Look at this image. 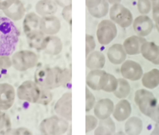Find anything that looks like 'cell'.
I'll use <instances>...</instances> for the list:
<instances>
[{
    "label": "cell",
    "instance_id": "cell-28",
    "mask_svg": "<svg viewBox=\"0 0 159 135\" xmlns=\"http://www.w3.org/2000/svg\"><path fill=\"white\" fill-rule=\"evenodd\" d=\"M142 128H143V123L139 117H129L126 120L125 130L127 134H140L142 132Z\"/></svg>",
    "mask_w": 159,
    "mask_h": 135
},
{
    "label": "cell",
    "instance_id": "cell-15",
    "mask_svg": "<svg viewBox=\"0 0 159 135\" xmlns=\"http://www.w3.org/2000/svg\"><path fill=\"white\" fill-rule=\"evenodd\" d=\"M40 30L47 36L56 35L61 29V22L55 16L41 17Z\"/></svg>",
    "mask_w": 159,
    "mask_h": 135
},
{
    "label": "cell",
    "instance_id": "cell-30",
    "mask_svg": "<svg viewBox=\"0 0 159 135\" xmlns=\"http://www.w3.org/2000/svg\"><path fill=\"white\" fill-rule=\"evenodd\" d=\"M118 88L113 92L114 96L118 99H125L127 96H129L130 93V85L128 83V81L125 78H119L118 79Z\"/></svg>",
    "mask_w": 159,
    "mask_h": 135
},
{
    "label": "cell",
    "instance_id": "cell-37",
    "mask_svg": "<svg viewBox=\"0 0 159 135\" xmlns=\"http://www.w3.org/2000/svg\"><path fill=\"white\" fill-rule=\"evenodd\" d=\"M96 49V42L94 37L90 34L86 35V55H89L90 53L94 51Z\"/></svg>",
    "mask_w": 159,
    "mask_h": 135
},
{
    "label": "cell",
    "instance_id": "cell-9",
    "mask_svg": "<svg viewBox=\"0 0 159 135\" xmlns=\"http://www.w3.org/2000/svg\"><path fill=\"white\" fill-rule=\"evenodd\" d=\"M109 73L102 69L91 70L86 76V84L93 90H104L108 81Z\"/></svg>",
    "mask_w": 159,
    "mask_h": 135
},
{
    "label": "cell",
    "instance_id": "cell-7",
    "mask_svg": "<svg viewBox=\"0 0 159 135\" xmlns=\"http://www.w3.org/2000/svg\"><path fill=\"white\" fill-rule=\"evenodd\" d=\"M110 20L123 28H127L133 23V16L130 10L121 3L113 4L109 8Z\"/></svg>",
    "mask_w": 159,
    "mask_h": 135
},
{
    "label": "cell",
    "instance_id": "cell-32",
    "mask_svg": "<svg viewBox=\"0 0 159 135\" xmlns=\"http://www.w3.org/2000/svg\"><path fill=\"white\" fill-rule=\"evenodd\" d=\"M52 99V94L51 92V89L43 88L41 86V96H40L38 104L47 105L48 104Z\"/></svg>",
    "mask_w": 159,
    "mask_h": 135
},
{
    "label": "cell",
    "instance_id": "cell-4",
    "mask_svg": "<svg viewBox=\"0 0 159 135\" xmlns=\"http://www.w3.org/2000/svg\"><path fill=\"white\" fill-rule=\"evenodd\" d=\"M12 66L19 71H27L36 66L38 62V56L31 50H20L12 55Z\"/></svg>",
    "mask_w": 159,
    "mask_h": 135
},
{
    "label": "cell",
    "instance_id": "cell-45",
    "mask_svg": "<svg viewBox=\"0 0 159 135\" xmlns=\"http://www.w3.org/2000/svg\"><path fill=\"white\" fill-rule=\"evenodd\" d=\"M152 134H158L159 135V123H156L155 128L152 132Z\"/></svg>",
    "mask_w": 159,
    "mask_h": 135
},
{
    "label": "cell",
    "instance_id": "cell-44",
    "mask_svg": "<svg viewBox=\"0 0 159 135\" xmlns=\"http://www.w3.org/2000/svg\"><path fill=\"white\" fill-rule=\"evenodd\" d=\"M54 2L57 3L58 6H60L62 8L72 4V0H54Z\"/></svg>",
    "mask_w": 159,
    "mask_h": 135
},
{
    "label": "cell",
    "instance_id": "cell-8",
    "mask_svg": "<svg viewBox=\"0 0 159 135\" xmlns=\"http://www.w3.org/2000/svg\"><path fill=\"white\" fill-rule=\"evenodd\" d=\"M116 24L111 20H103L99 22L97 29V37L102 45H107L117 36Z\"/></svg>",
    "mask_w": 159,
    "mask_h": 135
},
{
    "label": "cell",
    "instance_id": "cell-16",
    "mask_svg": "<svg viewBox=\"0 0 159 135\" xmlns=\"http://www.w3.org/2000/svg\"><path fill=\"white\" fill-rule=\"evenodd\" d=\"M41 50L49 55H58L63 50L62 40L55 35L46 36Z\"/></svg>",
    "mask_w": 159,
    "mask_h": 135
},
{
    "label": "cell",
    "instance_id": "cell-47",
    "mask_svg": "<svg viewBox=\"0 0 159 135\" xmlns=\"http://www.w3.org/2000/svg\"><path fill=\"white\" fill-rule=\"evenodd\" d=\"M154 20V22H155V27H156L157 30L159 32V16L158 17H157V18L153 19Z\"/></svg>",
    "mask_w": 159,
    "mask_h": 135
},
{
    "label": "cell",
    "instance_id": "cell-40",
    "mask_svg": "<svg viewBox=\"0 0 159 135\" xmlns=\"http://www.w3.org/2000/svg\"><path fill=\"white\" fill-rule=\"evenodd\" d=\"M32 133L29 131V129L25 128H18L10 129L6 134H31Z\"/></svg>",
    "mask_w": 159,
    "mask_h": 135
},
{
    "label": "cell",
    "instance_id": "cell-33",
    "mask_svg": "<svg viewBox=\"0 0 159 135\" xmlns=\"http://www.w3.org/2000/svg\"><path fill=\"white\" fill-rule=\"evenodd\" d=\"M137 9L141 15H147L152 9L151 0H137Z\"/></svg>",
    "mask_w": 159,
    "mask_h": 135
},
{
    "label": "cell",
    "instance_id": "cell-23",
    "mask_svg": "<svg viewBox=\"0 0 159 135\" xmlns=\"http://www.w3.org/2000/svg\"><path fill=\"white\" fill-rule=\"evenodd\" d=\"M3 14L13 22H17L25 17V9L20 0H16L11 6L3 10Z\"/></svg>",
    "mask_w": 159,
    "mask_h": 135
},
{
    "label": "cell",
    "instance_id": "cell-31",
    "mask_svg": "<svg viewBox=\"0 0 159 135\" xmlns=\"http://www.w3.org/2000/svg\"><path fill=\"white\" fill-rule=\"evenodd\" d=\"M10 129H11V121L9 115L2 110H0V133L6 134Z\"/></svg>",
    "mask_w": 159,
    "mask_h": 135
},
{
    "label": "cell",
    "instance_id": "cell-36",
    "mask_svg": "<svg viewBox=\"0 0 159 135\" xmlns=\"http://www.w3.org/2000/svg\"><path fill=\"white\" fill-rule=\"evenodd\" d=\"M86 112H88L93 109L96 104L95 96L93 95V94L90 91L88 88L86 89Z\"/></svg>",
    "mask_w": 159,
    "mask_h": 135
},
{
    "label": "cell",
    "instance_id": "cell-24",
    "mask_svg": "<svg viewBox=\"0 0 159 135\" xmlns=\"http://www.w3.org/2000/svg\"><path fill=\"white\" fill-rule=\"evenodd\" d=\"M105 56L100 51L94 50L86 55V67L90 70L102 69L105 65Z\"/></svg>",
    "mask_w": 159,
    "mask_h": 135
},
{
    "label": "cell",
    "instance_id": "cell-14",
    "mask_svg": "<svg viewBox=\"0 0 159 135\" xmlns=\"http://www.w3.org/2000/svg\"><path fill=\"white\" fill-rule=\"evenodd\" d=\"M88 12L92 17L100 19L109 12V3L107 0H86Z\"/></svg>",
    "mask_w": 159,
    "mask_h": 135
},
{
    "label": "cell",
    "instance_id": "cell-20",
    "mask_svg": "<svg viewBox=\"0 0 159 135\" xmlns=\"http://www.w3.org/2000/svg\"><path fill=\"white\" fill-rule=\"evenodd\" d=\"M141 54L148 61L154 65H159V46L156 43L146 41L142 44Z\"/></svg>",
    "mask_w": 159,
    "mask_h": 135
},
{
    "label": "cell",
    "instance_id": "cell-10",
    "mask_svg": "<svg viewBox=\"0 0 159 135\" xmlns=\"http://www.w3.org/2000/svg\"><path fill=\"white\" fill-rule=\"evenodd\" d=\"M120 72L124 78L130 81H138L143 76V69L141 65L131 60H125L123 62Z\"/></svg>",
    "mask_w": 159,
    "mask_h": 135
},
{
    "label": "cell",
    "instance_id": "cell-12",
    "mask_svg": "<svg viewBox=\"0 0 159 135\" xmlns=\"http://www.w3.org/2000/svg\"><path fill=\"white\" fill-rule=\"evenodd\" d=\"M16 99L15 88L9 83L0 84V110L7 111L12 107Z\"/></svg>",
    "mask_w": 159,
    "mask_h": 135
},
{
    "label": "cell",
    "instance_id": "cell-18",
    "mask_svg": "<svg viewBox=\"0 0 159 135\" xmlns=\"http://www.w3.org/2000/svg\"><path fill=\"white\" fill-rule=\"evenodd\" d=\"M147 40L145 37H140L138 35H134L127 37L123 43L124 49L128 55H136L141 54V47Z\"/></svg>",
    "mask_w": 159,
    "mask_h": 135
},
{
    "label": "cell",
    "instance_id": "cell-13",
    "mask_svg": "<svg viewBox=\"0 0 159 135\" xmlns=\"http://www.w3.org/2000/svg\"><path fill=\"white\" fill-rule=\"evenodd\" d=\"M133 28L138 36L145 37L150 35L154 28V23L147 15H141L133 21Z\"/></svg>",
    "mask_w": 159,
    "mask_h": 135
},
{
    "label": "cell",
    "instance_id": "cell-17",
    "mask_svg": "<svg viewBox=\"0 0 159 135\" xmlns=\"http://www.w3.org/2000/svg\"><path fill=\"white\" fill-rule=\"evenodd\" d=\"M114 109V104L110 99H102L96 102L93 107L94 115L99 120L110 117Z\"/></svg>",
    "mask_w": 159,
    "mask_h": 135
},
{
    "label": "cell",
    "instance_id": "cell-41",
    "mask_svg": "<svg viewBox=\"0 0 159 135\" xmlns=\"http://www.w3.org/2000/svg\"><path fill=\"white\" fill-rule=\"evenodd\" d=\"M152 9L153 19L159 16V0H153L152 3Z\"/></svg>",
    "mask_w": 159,
    "mask_h": 135
},
{
    "label": "cell",
    "instance_id": "cell-48",
    "mask_svg": "<svg viewBox=\"0 0 159 135\" xmlns=\"http://www.w3.org/2000/svg\"><path fill=\"white\" fill-rule=\"evenodd\" d=\"M151 1H153V0H151Z\"/></svg>",
    "mask_w": 159,
    "mask_h": 135
},
{
    "label": "cell",
    "instance_id": "cell-43",
    "mask_svg": "<svg viewBox=\"0 0 159 135\" xmlns=\"http://www.w3.org/2000/svg\"><path fill=\"white\" fill-rule=\"evenodd\" d=\"M150 118L153 120L155 123H159V103H157L156 108L154 109L152 113L151 114Z\"/></svg>",
    "mask_w": 159,
    "mask_h": 135
},
{
    "label": "cell",
    "instance_id": "cell-19",
    "mask_svg": "<svg viewBox=\"0 0 159 135\" xmlns=\"http://www.w3.org/2000/svg\"><path fill=\"white\" fill-rule=\"evenodd\" d=\"M132 112V108L130 103L125 99H122L119 102L114 105L113 115V118L118 122H124L130 117Z\"/></svg>",
    "mask_w": 159,
    "mask_h": 135
},
{
    "label": "cell",
    "instance_id": "cell-11",
    "mask_svg": "<svg viewBox=\"0 0 159 135\" xmlns=\"http://www.w3.org/2000/svg\"><path fill=\"white\" fill-rule=\"evenodd\" d=\"M54 111L58 116L70 122L72 120V94L67 92L58 99L54 105Z\"/></svg>",
    "mask_w": 159,
    "mask_h": 135
},
{
    "label": "cell",
    "instance_id": "cell-26",
    "mask_svg": "<svg viewBox=\"0 0 159 135\" xmlns=\"http://www.w3.org/2000/svg\"><path fill=\"white\" fill-rule=\"evenodd\" d=\"M115 123H113L111 117H107L106 119H102L100 120V122H98L94 133L96 135H110L113 134L115 133Z\"/></svg>",
    "mask_w": 159,
    "mask_h": 135
},
{
    "label": "cell",
    "instance_id": "cell-25",
    "mask_svg": "<svg viewBox=\"0 0 159 135\" xmlns=\"http://www.w3.org/2000/svg\"><path fill=\"white\" fill-rule=\"evenodd\" d=\"M40 22L41 16H38L37 13L31 12L25 15L23 21V29L25 33L28 34L40 29Z\"/></svg>",
    "mask_w": 159,
    "mask_h": 135
},
{
    "label": "cell",
    "instance_id": "cell-6",
    "mask_svg": "<svg viewBox=\"0 0 159 135\" xmlns=\"http://www.w3.org/2000/svg\"><path fill=\"white\" fill-rule=\"evenodd\" d=\"M19 99L32 104H38L41 96V86L35 81H25L17 89Z\"/></svg>",
    "mask_w": 159,
    "mask_h": 135
},
{
    "label": "cell",
    "instance_id": "cell-22",
    "mask_svg": "<svg viewBox=\"0 0 159 135\" xmlns=\"http://www.w3.org/2000/svg\"><path fill=\"white\" fill-rule=\"evenodd\" d=\"M58 10V5L54 0H40L36 4L37 14L41 17L54 16Z\"/></svg>",
    "mask_w": 159,
    "mask_h": 135
},
{
    "label": "cell",
    "instance_id": "cell-27",
    "mask_svg": "<svg viewBox=\"0 0 159 135\" xmlns=\"http://www.w3.org/2000/svg\"><path fill=\"white\" fill-rule=\"evenodd\" d=\"M141 83L147 89H154L159 85V70L152 69L147 71L141 77Z\"/></svg>",
    "mask_w": 159,
    "mask_h": 135
},
{
    "label": "cell",
    "instance_id": "cell-35",
    "mask_svg": "<svg viewBox=\"0 0 159 135\" xmlns=\"http://www.w3.org/2000/svg\"><path fill=\"white\" fill-rule=\"evenodd\" d=\"M118 79L116 77H114L113 75L109 73V76H108V81H107V85L105 87L103 91L107 93H113L118 88Z\"/></svg>",
    "mask_w": 159,
    "mask_h": 135
},
{
    "label": "cell",
    "instance_id": "cell-46",
    "mask_svg": "<svg viewBox=\"0 0 159 135\" xmlns=\"http://www.w3.org/2000/svg\"><path fill=\"white\" fill-rule=\"evenodd\" d=\"M107 1L108 2V3H109V4H112V5H113V4L120 3L122 0H107Z\"/></svg>",
    "mask_w": 159,
    "mask_h": 135
},
{
    "label": "cell",
    "instance_id": "cell-38",
    "mask_svg": "<svg viewBox=\"0 0 159 135\" xmlns=\"http://www.w3.org/2000/svg\"><path fill=\"white\" fill-rule=\"evenodd\" d=\"M62 16L64 21H66L69 23H71L72 21V4L67 5L63 8L62 10Z\"/></svg>",
    "mask_w": 159,
    "mask_h": 135
},
{
    "label": "cell",
    "instance_id": "cell-42",
    "mask_svg": "<svg viewBox=\"0 0 159 135\" xmlns=\"http://www.w3.org/2000/svg\"><path fill=\"white\" fill-rule=\"evenodd\" d=\"M15 1L16 0H0V9L3 11L7 9L15 3Z\"/></svg>",
    "mask_w": 159,
    "mask_h": 135
},
{
    "label": "cell",
    "instance_id": "cell-3",
    "mask_svg": "<svg viewBox=\"0 0 159 135\" xmlns=\"http://www.w3.org/2000/svg\"><path fill=\"white\" fill-rule=\"evenodd\" d=\"M70 127L69 121L59 116H52L46 118L40 123L39 130L43 134L58 135L67 132Z\"/></svg>",
    "mask_w": 159,
    "mask_h": 135
},
{
    "label": "cell",
    "instance_id": "cell-29",
    "mask_svg": "<svg viewBox=\"0 0 159 135\" xmlns=\"http://www.w3.org/2000/svg\"><path fill=\"white\" fill-rule=\"evenodd\" d=\"M45 37H46V35L40 29L26 34L28 44L30 45V47L37 49V50L42 49V45H43Z\"/></svg>",
    "mask_w": 159,
    "mask_h": 135
},
{
    "label": "cell",
    "instance_id": "cell-34",
    "mask_svg": "<svg viewBox=\"0 0 159 135\" xmlns=\"http://www.w3.org/2000/svg\"><path fill=\"white\" fill-rule=\"evenodd\" d=\"M98 124V118L96 116L86 115V133H90L95 130Z\"/></svg>",
    "mask_w": 159,
    "mask_h": 135
},
{
    "label": "cell",
    "instance_id": "cell-5",
    "mask_svg": "<svg viewBox=\"0 0 159 135\" xmlns=\"http://www.w3.org/2000/svg\"><path fill=\"white\" fill-rule=\"evenodd\" d=\"M135 102L142 113L150 117L157 104V100L152 93L147 89H139L135 94Z\"/></svg>",
    "mask_w": 159,
    "mask_h": 135
},
{
    "label": "cell",
    "instance_id": "cell-2",
    "mask_svg": "<svg viewBox=\"0 0 159 135\" xmlns=\"http://www.w3.org/2000/svg\"><path fill=\"white\" fill-rule=\"evenodd\" d=\"M20 31L10 19L0 16V56H10L19 42Z\"/></svg>",
    "mask_w": 159,
    "mask_h": 135
},
{
    "label": "cell",
    "instance_id": "cell-21",
    "mask_svg": "<svg viewBox=\"0 0 159 135\" xmlns=\"http://www.w3.org/2000/svg\"><path fill=\"white\" fill-rule=\"evenodd\" d=\"M107 59L113 65H120L125 61L127 57L123 44L115 43L107 50Z\"/></svg>",
    "mask_w": 159,
    "mask_h": 135
},
{
    "label": "cell",
    "instance_id": "cell-1",
    "mask_svg": "<svg viewBox=\"0 0 159 135\" xmlns=\"http://www.w3.org/2000/svg\"><path fill=\"white\" fill-rule=\"evenodd\" d=\"M35 82L43 88L53 89L64 86L71 79V70L68 68L46 67L35 73Z\"/></svg>",
    "mask_w": 159,
    "mask_h": 135
},
{
    "label": "cell",
    "instance_id": "cell-39",
    "mask_svg": "<svg viewBox=\"0 0 159 135\" xmlns=\"http://www.w3.org/2000/svg\"><path fill=\"white\" fill-rule=\"evenodd\" d=\"M12 66V61L9 56H0V71L2 70H8Z\"/></svg>",
    "mask_w": 159,
    "mask_h": 135
}]
</instances>
